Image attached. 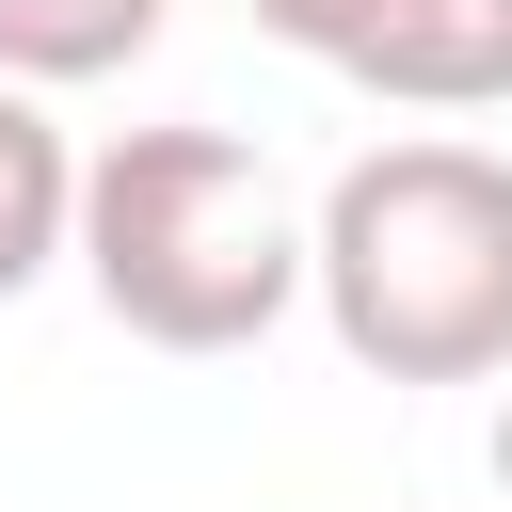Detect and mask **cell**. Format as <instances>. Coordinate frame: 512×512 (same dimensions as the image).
I'll list each match as a JSON object with an SVG mask.
<instances>
[{"label":"cell","instance_id":"cell-1","mask_svg":"<svg viewBox=\"0 0 512 512\" xmlns=\"http://www.w3.org/2000/svg\"><path fill=\"white\" fill-rule=\"evenodd\" d=\"M80 288L144 352H256L320 304V208H288L240 128H112L80 176Z\"/></svg>","mask_w":512,"mask_h":512},{"label":"cell","instance_id":"cell-2","mask_svg":"<svg viewBox=\"0 0 512 512\" xmlns=\"http://www.w3.org/2000/svg\"><path fill=\"white\" fill-rule=\"evenodd\" d=\"M320 320L368 384H496L512 368V160L448 128L336 160Z\"/></svg>","mask_w":512,"mask_h":512},{"label":"cell","instance_id":"cell-3","mask_svg":"<svg viewBox=\"0 0 512 512\" xmlns=\"http://www.w3.org/2000/svg\"><path fill=\"white\" fill-rule=\"evenodd\" d=\"M352 96L384 112H496L512 96V0H384L352 48Z\"/></svg>","mask_w":512,"mask_h":512},{"label":"cell","instance_id":"cell-4","mask_svg":"<svg viewBox=\"0 0 512 512\" xmlns=\"http://www.w3.org/2000/svg\"><path fill=\"white\" fill-rule=\"evenodd\" d=\"M80 144L48 128V96L32 80H0V304H32L64 256H80Z\"/></svg>","mask_w":512,"mask_h":512},{"label":"cell","instance_id":"cell-5","mask_svg":"<svg viewBox=\"0 0 512 512\" xmlns=\"http://www.w3.org/2000/svg\"><path fill=\"white\" fill-rule=\"evenodd\" d=\"M160 16H176V0H0V80H32V96L112 80V64L160 48Z\"/></svg>","mask_w":512,"mask_h":512},{"label":"cell","instance_id":"cell-6","mask_svg":"<svg viewBox=\"0 0 512 512\" xmlns=\"http://www.w3.org/2000/svg\"><path fill=\"white\" fill-rule=\"evenodd\" d=\"M368 16H384V0H256V32H272V48H304V64H336V80H352Z\"/></svg>","mask_w":512,"mask_h":512},{"label":"cell","instance_id":"cell-7","mask_svg":"<svg viewBox=\"0 0 512 512\" xmlns=\"http://www.w3.org/2000/svg\"><path fill=\"white\" fill-rule=\"evenodd\" d=\"M496 496H512V384H496Z\"/></svg>","mask_w":512,"mask_h":512},{"label":"cell","instance_id":"cell-8","mask_svg":"<svg viewBox=\"0 0 512 512\" xmlns=\"http://www.w3.org/2000/svg\"><path fill=\"white\" fill-rule=\"evenodd\" d=\"M496 512H512V496H496Z\"/></svg>","mask_w":512,"mask_h":512}]
</instances>
